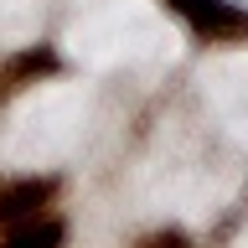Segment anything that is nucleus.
Listing matches in <instances>:
<instances>
[{"mask_svg": "<svg viewBox=\"0 0 248 248\" xmlns=\"http://www.w3.org/2000/svg\"><path fill=\"white\" fill-rule=\"evenodd\" d=\"M155 5L207 52L248 46V5L243 0H155Z\"/></svg>", "mask_w": 248, "mask_h": 248, "instance_id": "1", "label": "nucleus"}, {"mask_svg": "<svg viewBox=\"0 0 248 248\" xmlns=\"http://www.w3.org/2000/svg\"><path fill=\"white\" fill-rule=\"evenodd\" d=\"M67 73V57H62L57 42H26L0 57V108H11L16 98H26L31 88L42 83H57Z\"/></svg>", "mask_w": 248, "mask_h": 248, "instance_id": "2", "label": "nucleus"}, {"mask_svg": "<svg viewBox=\"0 0 248 248\" xmlns=\"http://www.w3.org/2000/svg\"><path fill=\"white\" fill-rule=\"evenodd\" d=\"M62 202V176L57 170H16L0 176V228H21L31 217L57 212Z\"/></svg>", "mask_w": 248, "mask_h": 248, "instance_id": "3", "label": "nucleus"}, {"mask_svg": "<svg viewBox=\"0 0 248 248\" xmlns=\"http://www.w3.org/2000/svg\"><path fill=\"white\" fill-rule=\"evenodd\" d=\"M0 248H67V217L46 212L21 228H0Z\"/></svg>", "mask_w": 248, "mask_h": 248, "instance_id": "4", "label": "nucleus"}, {"mask_svg": "<svg viewBox=\"0 0 248 248\" xmlns=\"http://www.w3.org/2000/svg\"><path fill=\"white\" fill-rule=\"evenodd\" d=\"M135 248H197V238H191L186 228H176V222H170V228H150Z\"/></svg>", "mask_w": 248, "mask_h": 248, "instance_id": "5", "label": "nucleus"}]
</instances>
